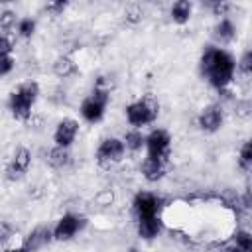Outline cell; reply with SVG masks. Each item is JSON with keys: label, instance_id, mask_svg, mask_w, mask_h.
Instances as JSON below:
<instances>
[{"label": "cell", "instance_id": "cell-1", "mask_svg": "<svg viewBox=\"0 0 252 252\" xmlns=\"http://www.w3.org/2000/svg\"><path fill=\"white\" fill-rule=\"evenodd\" d=\"M201 73L213 89L222 93L234 81L236 61L226 49L209 45V47H205V51L201 55Z\"/></svg>", "mask_w": 252, "mask_h": 252}, {"label": "cell", "instance_id": "cell-2", "mask_svg": "<svg viewBox=\"0 0 252 252\" xmlns=\"http://www.w3.org/2000/svg\"><path fill=\"white\" fill-rule=\"evenodd\" d=\"M39 98V85L37 81H26V83H20L12 93H10V98H8V108H10V114L20 120V122H28L30 116H32V110L35 106Z\"/></svg>", "mask_w": 252, "mask_h": 252}, {"label": "cell", "instance_id": "cell-3", "mask_svg": "<svg viewBox=\"0 0 252 252\" xmlns=\"http://www.w3.org/2000/svg\"><path fill=\"white\" fill-rule=\"evenodd\" d=\"M108 102H110V89L100 79L94 85V89L91 91V94L81 102V116H83V120L89 122V124L100 122L104 118V114H106Z\"/></svg>", "mask_w": 252, "mask_h": 252}, {"label": "cell", "instance_id": "cell-4", "mask_svg": "<svg viewBox=\"0 0 252 252\" xmlns=\"http://www.w3.org/2000/svg\"><path fill=\"white\" fill-rule=\"evenodd\" d=\"M126 112V120L130 126H134L136 130H140L142 126L152 124L158 118V104L152 98H136L130 104H126L124 108Z\"/></svg>", "mask_w": 252, "mask_h": 252}, {"label": "cell", "instance_id": "cell-5", "mask_svg": "<svg viewBox=\"0 0 252 252\" xmlns=\"http://www.w3.org/2000/svg\"><path fill=\"white\" fill-rule=\"evenodd\" d=\"M146 158L169 161L171 156V136L163 128H156L146 136Z\"/></svg>", "mask_w": 252, "mask_h": 252}, {"label": "cell", "instance_id": "cell-6", "mask_svg": "<svg viewBox=\"0 0 252 252\" xmlns=\"http://www.w3.org/2000/svg\"><path fill=\"white\" fill-rule=\"evenodd\" d=\"M132 209H134L136 220L154 219V217H159V213H161V199L156 193L140 191V193H136V197L132 201Z\"/></svg>", "mask_w": 252, "mask_h": 252}, {"label": "cell", "instance_id": "cell-7", "mask_svg": "<svg viewBox=\"0 0 252 252\" xmlns=\"http://www.w3.org/2000/svg\"><path fill=\"white\" fill-rule=\"evenodd\" d=\"M124 154H126V148H124V142L122 138H104L98 148H96V161L100 165H114V163H120L124 159Z\"/></svg>", "mask_w": 252, "mask_h": 252}, {"label": "cell", "instance_id": "cell-8", "mask_svg": "<svg viewBox=\"0 0 252 252\" xmlns=\"http://www.w3.org/2000/svg\"><path fill=\"white\" fill-rule=\"evenodd\" d=\"M85 226V219L81 215H75V213H65L63 217H59V220L55 222V226L51 228L53 232V240H59V242H67L71 238H75Z\"/></svg>", "mask_w": 252, "mask_h": 252}, {"label": "cell", "instance_id": "cell-9", "mask_svg": "<svg viewBox=\"0 0 252 252\" xmlns=\"http://www.w3.org/2000/svg\"><path fill=\"white\" fill-rule=\"evenodd\" d=\"M32 165V152L26 148V146H20L16 148V152L12 154L10 161L6 163V179L10 181H20L28 169Z\"/></svg>", "mask_w": 252, "mask_h": 252}, {"label": "cell", "instance_id": "cell-10", "mask_svg": "<svg viewBox=\"0 0 252 252\" xmlns=\"http://www.w3.org/2000/svg\"><path fill=\"white\" fill-rule=\"evenodd\" d=\"M222 122H224V110H222V106L217 104V102L207 104V106L199 112V116H197L199 128H201L203 132H207V134L219 132V130L222 128Z\"/></svg>", "mask_w": 252, "mask_h": 252}, {"label": "cell", "instance_id": "cell-11", "mask_svg": "<svg viewBox=\"0 0 252 252\" xmlns=\"http://www.w3.org/2000/svg\"><path fill=\"white\" fill-rule=\"evenodd\" d=\"M77 134H79V122L75 118H69V116L61 118L57 122V126H55V130H53V144L57 148L69 150L73 146Z\"/></svg>", "mask_w": 252, "mask_h": 252}, {"label": "cell", "instance_id": "cell-12", "mask_svg": "<svg viewBox=\"0 0 252 252\" xmlns=\"http://www.w3.org/2000/svg\"><path fill=\"white\" fill-rule=\"evenodd\" d=\"M53 240V232L49 226H35L22 242V246L28 250V252H37L41 250L45 244H49Z\"/></svg>", "mask_w": 252, "mask_h": 252}, {"label": "cell", "instance_id": "cell-13", "mask_svg": "<svg viewBox=\"0 0 252 252\" xmlns=\"http://www.w3.org/2000/svg\"><path fill=\"white\" fill-rule=\"evenodd\" d=\"M167 163L163 159H154V158H144L142 161V175L146 181L156 183L159 179H163V175L167 173Z\"/></svg>", "mask_w": 252, "mask_h": 252}, {"label": "cell", "instance_id": "cell-14", "mask_svg": "<svg viewBox=\"0 0 252 252\" xmlns=\"http://www.w3.org/2000/svg\"><path fill=\"white\" fill-rule=\"evenodd\" d=\"M138 224V234L144 240H154L158 238V234L163 228V220L161 217H154V219H144V220H136Z\"/></svg>", "mask_w": 252, "mask_h": 252}, {"label": "cell", "instance_id": "cell-15", "mask_svg": "<svg viewBox=\"0 0 252 252\" xmlns=\"http://www.w3.org/2000/svg\"><path fill=\"white\" fill-rule=\"evenodd\" d=\"M45 161H47L53 169H65V167L71 163V154H69V150H65V148L53 146V148L45 154Z\"/></svg>", "mask_w": 252, "mask_h": 252}, {"label": "cell", "instance_id": "cell-16", "mask_svg": "<svg viewBox=\"0 0 252 252\" xmlns=\"http://www.w3.org/2000/svg\"><path fill=\"white\" fill-rule=\"evenodd\" d=\"M215 39L220 43V45H226V43H230L232 39H234V35H236V28H234V24L228 20V18H220V22L215 26Z\"/></svg>", "mask_w": 252, "mask_h": 252}, {"label": "cell", "instance_id": "cell-17", "mask_svg": "<svg viewBox=\"0 0 252 252\" xmlns=\"http://www.w3.org/2000/svg\"><path fill=\"white\" fill-rule=\"evenodd\" d=\"M191 14H193V4L189 0H177L171 6V20L179 26L187 24L191 20Z\"/></svg>", "mask_w": 252, "mask_h": 252}, {"label": "cell", "instance_id": "cell-18", "mask_svg": "<svg viewBox=\"0 0 252 252\" xmlns=\"http://www.w3.org/2000/svg\"><path fill=\"white\" fill-rule=\"evenodd\" d=\"M53 73H55L59 79H67V77H71V75L77 73V63H75L71 57L61 55V57H57L55 63H53Z\"/></svg>", "mask_w": 252, "mask_h": 252}, {"label": "cell", "instance_id": "cell-19", "mask_svg": "<svg viewBox=\"0 0 252 252\" xmlns=\"http://www.w3.org/2000/svg\"><path fill=\"white\" fill-rule=\"evenodd\" d=\"M122 142H124V148L128 150V152H132V154H138L144 146H146V136L140 132V130H128L126 134H124V138H122Z\"/></svg>", "mask_w": 252, "mask_h": 252}, {"label": "cell", "instance_id": "cell-20", "mask_svg": "<svg viewBox=\"0 0 252 252\" xmlns=\"http://www.w3.org/2000/svg\"><path fill=\"white\" fill-rule=\"evenodd\" d=\"M238 167H240L242 173H248L252 169V144H250V140H246L240 146V152H238Z\"/></svg>", "mask_w": 252, "mask_h": 252}, {"label": "cell", "instance_id": "cell-21", "mask_svg": "<svg viewBox=\"0 0 252 252\" xmlns=\"http://www.w3.org/2000/svg\"><path fill=\"white\" fill-rule=\"evenodd\" d=\"M232 244L238 252H252V236L248 230H236L232 236Z\"/></svg>", "mask_w": 252, "mask_h": 252}, {"label": "cell", "instance_id": "cell-22", "mask_svg": "<svg viewBox=\"0 0 252 252\" xmlns=\"http://www.w3.org/2000/svg\"><path fill=\"white\" fill-rule=\"evenodd\" d=\"M35 28H37V24H35L33 18H20L18 20V26H16V32H18L20 37L30 39L35 33Z\"/></svg>", "mask_w": 252, "mask_h": 252}, {"label": "cell", "instance_id": "cell-23", "mask_svg": "<svg viewBox=\"0 0 252 252\" xmlns=\"http://www.w3.org/2000/svg\"><path fill=\"white\" fill-rule=\"evenodd\" d=\"M236 71H238L244 79H248V77L252 75V51H250V49H246V51L240 55V59L236 61Z\"/></svg>", "mask_w": 252, "mask_h": 252}, {"label": "cell", "instance_id": "cell-24", "mask_svg": "<svg viewBox=\"0 0 252 252\" xmlns=\"http://www.w3.org/2000/svg\"><path fill=\"white\" fill-rule=\"evenodd\" d=\"M16 67V59L14 55H0V77H6L14 71Z\"/></svg>", "mask_w": 252, "mask_h": 252}, {"label": "cell", "instance_id": "cell-25", "mask_svg": "<svg viewBox=\"0 0 252 252\" xmlns=\"http://www.w3.org/2000/svg\"><path fill=\"white\" fill-rule=\"evenodd\" d=\"M16 20H18V18H16V12L6 10V12H2V14H0V28L10 30V28H14V26L18 24Z\"/></svg>", "mask_w": 252, "mask_h": 252}, {"label": "cell", "instance_id": "cell-26", "mask_svg": "<svg viewBox=\"0 0 252 252\" xmlns=\"http://www.w3.org/2000/svg\"><path fill=\"white\" fill-rule=\"evenodd\" d=\"M65 8H67V2H63V0H55V2L45 4V12L51 16H61L65 12Z\"/></svg>", "mask_w": 252, "mask_h": 252}, {"label": "cell", "instance_id": "cell-27", "mask_svg": "<svg viewBox=\"0 0 252 252\" xmlns=\"http://www.w3.org/2000/svg\"><path fill=\"white\" fill-rule=\"evenodd\" d=\"M12 51H14L12 39H10L8 35L0 33V55H12Z\"/></svg>", "mask_w": 252, "mask_h": 252}, {"label": "cell", "instance_id": "cell-28", "mask_svg": "<svg viewBox=\"0 0 252 252\" xmlns=\"http://www.w3.org/2000/svg\"><path fill=\"white\" fill-rule=\"evenodd\" d=\"M209 8L213 10L215 16H226V12H228L230 6L226 2H213V4H209Z\"/></svg>", "mask_w": 252, "mask_h": 252}, {"label": "cell", "instance_id": "cell-29", "mask_svg": "<svg viewBox=\"0 0 252 252\" xmlns=\"http://www.w3.org/2000/svg\"><path fill=\"white\" fill-rule=\"evenodd\" d=\"M126 20H128V22H140V20H142V12H140L136 6H132V8L126 10Z\"/></svg>", "mask_w": 252, "mask_h": 252}, {"label": "cell", "instance_id": "cell-30", "mask_svg": "<svg viewBox=\"0 0 252 252\" xmlns=\"http://www.w3.org/2000/svg\"><path fill=\"white\" fill-rule=\"evenodd\" d=\"M4 252H28V250H26V248L20 244V246H12V248H6Z\"/></svg>", "mask_w": 252, "mask_h": 252}, {"label": "cell", "instance_id": "cell-31", "mask_svg": "<svg viewBox=\"0 0 252 252\" xmlns=\"http://www.w3.org/2000/svg\"><path fill=\"white\" fill-rule=\"evenodd\" d=\"M220 252H238V250H236V246L230 242V244H226L224 248H220Z\"/></svg>", "mask_w": 252, "mask_h": 252}, {"label": "cell", "instance_id": "cell-32", "mask_svg": "<svg viewBox=\"0 0 252 252\" xmlns=\"http://www.w3.org/2000/svg\"><path fill=\"white\" fill-rule=\"evenodd\" d=\"M128 252H140V250H138V248H130Z\"/></svg>", "mask_w": 252, "mask_h": 252}, {"label": "cell", "instance_id": "cell-33", "mask_svg": "<svg viewBox=\"0 0 252 252\" xmlns=\"http://www.w3.org/2000/svg\"><path fill=\"white\" fill-rule=\"evenodd\" d=\"M0 244H2V242H0Z\"/></svg>", "mask_w": 252, "mask_h": 252}]
</instances>
